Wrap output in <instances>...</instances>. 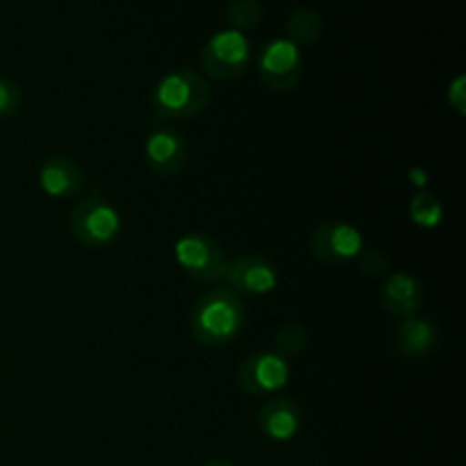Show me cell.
<instances>
[{
    "label": "cell",
    "mask_w": 466,
    "mask_h": 466,
    "mask_svg": "<svg viewBox=\"0 0 466 466\" xmlns=\"http://www.w3.org/2000/svg\"><path fill=\"white\" fill-rule=\"evenodd\" d=\"M382 308L399 319L417 317L419 309L426 303V289L414 276L405 271L391 273L380 289Z\"/></svg>",
    "instance_id": "obj_12"
},
{
    "label": "cell",
    "mask_w": 466,
    "mask_h": 466,
    "mask_svg": "<svg viewBox=\"0 0 466 466\" xmlns=\"http://www.w3.org/2000/svg\"><path fill=\"white\" fill-rule=\"evenodd\" d=\"M285 32H287V39H289L291 44L299 46V48L317 44L319 36H321L323 32L321 14L312 7L294 9V12L289 14V18H287Z\"/></svg>",
    "instance_id": "obj_15"
},
{
    "label": "cell",
    "mask_w": 466,
    "mask_h": 466,
    "mask_svg": "<svg viewBox=\"0 0 466 466\" xmlns=\"http://www.w3.org/2000/svg\"><path fill=\"white\" fill-rule=\"evenodd\" d=\"M360 268L369 278L382 276L390 268V258L382 250H367V253H360Z\"/></svg>",
    "instance_id": "obj_20"
},
{
    "label": "cell",
    "mask_w": 466,
    "mask_h": 466,
    "mask_svg": "<svg viewBox=\"0 0 466 466\" xmlns=\"http://www.w3.org/2000/svg\"><path fill=\"white\" fill-rule=\"evenodd\" d=\"M23 105V91L14 80L0 77V118L14 116Z\"/></svg>",
    "instance_id": "obj_19"
},
{
    "label": "cell",
    "mask_w": 466,
    "mask_h": 466,
    "mask_svg": "<svg viewBox=\"0 0 466 466\" xmlns=\"http://www.w3.org/2000/svg\"><path fill=\"white\" fill-rule=\"evenodd\" d=\"M212 100L209 82L191 68L167 73L155 85L150 107L159 121H187L203 112Z\"/></svg>",
    "instance_id": "obj_2"
},
{
    "label": "cell",
    "mask_w": 466,
    "mask_h": 466,
    "mask_svg": "<svg viewBox=\"0 0 466 466\" xmlns=\"http://www.w3.org/2000/svg\"><path fill=\"white\" fill-rule=\"evenodd\" d=\"M85 171L66 155L48 157L39 168V185L50 198H73L85 189Z\"/></svg>",
    "instance_id": "obj_13"
},
{
    "label": "cell",
    "mask_w": 466,
    "mask_h": 466,
    "mask_svg": "<svg viewBox=\"0 0 466 466\" xmlns=\"http://www.w3.org/2000/svg\"><path fill=\"white\" fill-rule=\"evenodd\" d=\"M441 214H444V208H441L440 200L432 194H428V191L417 194L412 198V203H410V217H412V221L421 228H435L437 223L441 221Z\"/></svg>",
    "instance_id": "obj_17"
},
{
    "label": "cell",
    "mask_w": 466,
    "mask_h": 466,
    "mask_svg": "<svg viewBox=\"0 0 466 466\" xmlns=\"http://www.w3.org/2000/svg\"><path fill=\"white\" fill-rule=\"evenodd\" d=\"M176 262L182 271L198 282H218L228 273L226 248L205 232H187L173 246Z\"/></svg>",
    "instance_id": "obj_4"
},
{
    "label": "cell",
    "mask_w": 466,
    "mask_h": 466,
    "mask_svg": "<svg viewBox=\"0 0 466 466\" xmlns=\"http://www.w3.org/2000/svg\"><path fill=\"white\" fill-rule=\"evenodd\" d=\"M289 382V364L276 350H258L239 364L237 385L250 396H273Z\"/></svg>",
    "instance_id": "obj_8"
},
{
    "label": "cell",
    "mask_w": 466,
    "mask_h": 466,
    "mask_svg": "<svg viewBox=\"0 0 466 466\" xmlns=\"http://www.w3.org/2000/svg\"><path fill=\"white\" fill-rule=\"evenodd\" d=\"M394 350L405 360H419L431 355L440 346V330L431 319L410 317L394 330Z\"/></svg>",
    "instance_id": "obj_14"
},
{
    "label": "cell",
    "mask_w": 466,
    "mask_h": 466,
    "mask_svg": "<svg viewBox=\"0 0 466 466\" xmlns=\"http://www.w3.org/2000/svg\"><path fill=\"white\" fill-rule=\"evenodd\" d=\"M449 105L460 114V116H464L466 114V77L464 76H458L453 82H451Z\"/></svg>",
    "instance_id": "obj_21"
},
{
    "label": "cell",
    "mask_w": 466,
    "mask_h": 466,
    "mask_svg": "<svg viewBox=\"0 0 466 466\" xmlns=\"http://www.w3.org/2000/svg\"><path fill=\"white\" fill-rule=\"evenodd\" d=\"M226 16L228 23H230V30L246 35V32L255 30L262 23L264 7L259 0H230V5L226 9Z\"/></svg>",
    "instance_id": "obj_16"
},
{
    "label": "cell",
    "mask_w": 466,
    "mask_h": 466,
    "mask_svg": "<svg viewBox=\"0 0 466 466\" xmlns=\"http://www.w3.org/2000/svg\"><path fill=\"white\" fill-rule=\"evenodd\" d=\"M258 426L264 437L273 441H289L303 428V410L285 396L267 400L258 412Z\"/></svg>",
    "instance_id": "obj_11"
},
{
    "label": "cell",
    "mask_w": 466,
    "mask_h": 466,
    "mask_svg": "<svg viewBox=\"0 0 466 466\" xmlns=\"http://www.w3.org/2000/svg\"><path fill=\"white\" fill-rule=\"evenodd\" d=\"M189 148L187 141L176 127L157 126L150 130L144 144L146 167L157 177H173L187 167Z\"/></svg>",
    "instance_id": "obj_9"
},
{
    "label": "cell",
    "mask_w": 466,
    "mask_h": 466,
    "mask_svg": "<svg viewBox=\"0 0 466 466\" xmlns=\"http://www.w3.org/2000/svg\"><path fill=\"white\" fill-rule=\"evenodd\" d=\"M305 62L300 48L289 39H273L264 46L258 62L262 85L271 91H289L303 80Z\"/></svg>",
    "instance_id": "obj_6"
},
{
    "label": "cell",
    "mask_w": 466,
    "mask_h": 466,
    "mask_svg": "<svg viewBox=\"0 0 466 466\" xmlns=\"http://www.w3.org/2000/svg\"><path fill=\"white\" fill-rule=\"evenodd\" d=\"M253 48L248 36L237 30H221L208 39L200 50V68L218 82L237 80L248 68Z\"/></svg>",
    "instance_id": "obj_5"
},
{
    "label": "cell",
    "mask_w": 466,
    "mask_h": 466,
    "mask_svg": "<svg viewBox=\"0 0 466 466\" xmlns=\"http://www.w3.org/2000/svg\"><path fill=\"white\" fill-rule=\"evenodd\" d=\"M308 346V330L300 323H287L276 335V353L280 358H299Z\"/></svg>",
    "instance_id": "obj_18"
},
{
    "label": "cell",
    "mask_w": 466,
    "mask_h": 466,
    "mask_svg": "<svg viewBox=\"0 0 466 466\" xmlns=\"http://www.w3.org/2000/svg\"><path fill=\"white\" fill-rule=\"evenodd\" d=\"M203 466H235V462H230V460H226V458H212Z\"/></svg>",
    "instance_id": "obj_22"
},
{
    "label": "cell",
    "mask_w": 466,
    "mask_h": 466,
    "mask_svg": "<svg viewBox=\"0 0 466 466\" xmlns=\"http://www.w3.org/2000/svg\"><path fill=\"white\" fill-rule=\"evenodd\" d=\"M364 248L362 232L346 221H326L309 237V250L326 267H344L360 258Z\"/></svg>",
    "instance_id": "obj_7"
},
{
    "label": "cell",
    "mask_w": 466,
    "mask_h": 466,
    "mask_svg": "<svg viewBox=\"0 0 466 466\" xmlns=\"http://www.w3.org/2000/svg\"><path fill=\"white\" fill-rule=\"evenodd\" d=\"M246 326V305L230 287L208 291L189 312L191 335L198 344L223 349L241 335Z\"/></svg>",
    "instance_id": "obj_1"
},
{
    "label": "cell",
    "mask_w": 466,
    "mask_h": 466,
    "mask_svg": "<svg viewBox=\"0 0 466 466\" xmlns=\"http://www.w3.org/2000/svg\"><path fill=\"white\" fill-rule=\"evenodd\" d=\"M228 285L235 294H250V296H264L271 294L278 287L280 278H278L276 267L268 262L267 258L258 253L239 255L228 264Z\"/></svg>",
    "instance_id": "obj_10"
},
{
    "label": "cell",
    "mask_w": 466,
    "mask_h": 466,
    "mask_svg": "<svg viewBox=\"0 0 466 466\" xmlns=\"http://www.w3.org/2000/svg\"><path fill=\"white\" fill-rule=\"evenodd\" d=\"M68 228L76 241H80L86 248H107L121 235V214L100 196L77 200L76 208L68 217Z\"/></svg>",
    "instance_id": "obj_3"
}]
</instances>
